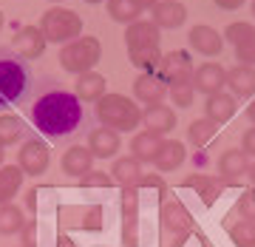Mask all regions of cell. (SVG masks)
Instances as JSON below:
<instances>
[{"label": "cell", "mask_w": 255, "mask_h": 247, "mask_svg": "<svg viewBox=\"0 0 255 247\" xmlns=\"http://www.w3.org/2000/svg\"><path fill=\"white\" fill-rule=\"evenodd\" d=\"M31 122L40 134L48 139H65L85 122V111L82 102L74 91H65L63 85H48L43 94H37L31 102Z\"/></svg>", "instance_id": "obj_1"}, {"label": "cell", "mask_w": 255, "mask_h": 247, "mask_svg": "<svg viewBox=\"0 0 255 247\" xmlns=\"http://www.w3.org/2000/svg\"><path fill=\"white\" fill-rule=\"evenodd\" d=\"M31 91V68L11 48H0V108H11Z\"/></svg>", "instance_id": "obj_2"}, {"label": "cell", "mask_w": 255, "mask_h": 247, "mask_svg": "<svg viewBox=\"0 0 255 247\" xmlns=\"http://www.w3.org/2000/svg\"><path fill=\"white\" fill-rule=\"evenodd\" d=\"M100 125L117 131V134H125V131H133L142 122V108L136 105V100H130L125 94H105L97 108H94Z\"/></svg>", "instance_id": "obj_3"}, {"label": "cell", "mask_w": 255, "mask_h": 247, "mask_svg": "<svg viewBox=\"0 0 255 247\" xmlns=\"http://www.w3.org/2000/svg\"><path fill=\"white\" fill-rule=\"evenodd\" d=\"M100 57H102V43L91 34H82L60 48V65L65 71L77 74V77L85 71H94V65L100 63Z\"/></svg>", "instance_id": "obj_4"}, {"label": "cell", "mask_w": 255, "mask_h": 247, "mask_svg": "<svg viewBox=\"0 0 255 247\" xmlns=\"http://www.w3.org/2000/svg\"><path fill=\"white\" fill-rule=\"evenodd\" d=\"M40 28L46 34L48 43H71L77 37H82V17L74 9H65V6H54L48 9L43 17H40Z\"/></svg>", "instance_id": "obj_5"}, {"label": "cell", "mask_w": 255, "mask_h": 247, "mask_svg": "<svg viewBox=\"0 0 255 247\" xmlns=\"http://www.w3.org/2000/svg\"><path fill=\"white\" fill-rule=\"evenodd\" d=\"M193 60L187 51H170V54H162V63L156 68V77L170 88V85H182V82L193 80Z\"/></svg>", "instance_id": "obj_6"}, {"label": "cell", "mask_w": 255, "mask_h": 247, "mask_svg": "<svg viewBox=\"0 0 255 247\" xmlns=\"http://www.w3.org/2000/svg\"><path fill=\"white\" fill-rule=\"evenodd\" d=\"M224 40L236 46L238 65H253L255 68V26L253 23H230L224 28Z\"/></svg>", "instance_id": "obj_7"}, {"label": "cell", "mask_w": 255, "mask_h": 247, "mask_svg": "<svg viewBox=\"0 0 255 247\" xmlns=\"http://www.w3.org/2000/svg\"><path fill=\"white\" fill-rule=\"evenodd\" d=\"M17 165L20 171L26 176H43L48 168V145L43 139L37 137H28L23 145H20V154H17Z\"/></svg>", "instance_id": "obj_8"}, {"label": "cell", "mask_w": 255, "mask_h": 247, "mask_svg": "<svg viewBox=\"0 0 255 247\" xmlns=\"http://www.w3.org/2000/svg\"><path fill=\"white\" fill-rule=\"evenodd\" d=\"M46 46H48V40H46V34H43L40 26H23V28H17V34L11 37V51L20 54L26 63L43 57Z\"/></svg>", "instance_id": "obj_9"}, {"label": "cell", "mask_w": 255, "mask_h": 247, "mask_svg": "<svg viewBox=\"0 0 255 247\" xmlns=\"http://www.w3.org/2000/svg\"><path fill=\"white\" fill-rule=\"evenodd\" d=\"M190 85L199 94H204V97L219 94L221 88H227V71H224V65H219V63H213V60H210V63L199 65V68L193 71Z\"/></svg>", "instance_id": "obj_10"}, {"label": "cell", "mask_w": 255, "mask_h": 247, "mask_svg": "<svg viewBox=\"0 0 255 247\" xmlns=\"http://www.w3.org/2000/svg\"><path fill=\"white\" fill-rule=\"evenodd\" d=\"M187 40H190L193 51L201 57H219L224 51V34H219L213 26H204V23L193 26Z\"/></svg>", "instance_id": "obj_11"}, {"label": "cell", "mask_w": 255, "mask_h": 247, "mask_svg": "<svg viewBox=\"0 0 255 247\" xmlns=\"http://www.w3.org/2000/svg\"><path fill=\"white\" fill-rule=\"evenodd\" d=\"M142 122H145V128L150 131V134L164 137V134H170V131L176 128L179 117H176V111L170 108V105L156 102V105H145V108H142Z\"/></svg>", "instance_id": "obj_12"}, {"label": "cell", "mask_w": 255, "mask_h": 247, "mask_svg": "<svg viewBox=\"0 0 255 247\" xmlns=\"http://www.w3.org/2000/svg\"><path fill=\"white\" fill-rule=\"evenodd\" d=\"M162 43V28L156 26L153 20H136L125 26V46L130 48H147V46H159Z\"/></svg>", "instance_id": "obj_13"}, {"label": "cell", "mask_w": 255, "mask_h": 247, "mask_svg": "<svg viewBox=\"0 0 255 247\" xmlns=\"http://www.w3.org/2000/svg\"><path fill=\"white\" fill-rule=\"evenodd\" d=\"M236 111H238V100L227 91L210 94L207 100H204V117H207L210 122H216V125L230 122V119L236 117Z\"/></svg>", "instance_id": "obj_14"}, {"label": "cell", "mask_w": 255, "mask_h": 247, "mask_svg": "<svg viewBox=\"0 0 255 247\" xmlns=\"http://www.w3.org/2000/svg\"><path fill=\"white\" fill-rule=\"evenodd\" d=\"M119 148H122V137L105 125L88 134V151L94 154V159H111V156L119 154Z\"/></svg>", "instance_id": "obj_15"}, {"label": "cell", "mask_w": 255, "mask_h": 247, "mask_svg": "<svg viewBox=\"0 0 255 247\" xmlns=\"http://www.w3.org/2000/svg\"><path fill=\"white\" fill-rule=\"evenodd\" d=\"M184 159H187L184 142H179V139H162V145H159V151H156V156H153V165H156V171L170 174L176 168H182Z\"/></svg>", "instance_id": "obj_16"}, {"label": "cell", "mask_w": 255, "mask_h": 247, "mask_svg": "<svg viewBox=\"0 0 255 247\" xmlns=\"http://www.w3.org/2000/svg\"><path fill=\"white\" fill-rule=\"evenodd\" d=\"M167 85H164L156 74H147V71H142L133 80V97L136 100H142L145 105H156V102H164V97H167Z\"/></svg>", "instance_id": "obj_17"}, {"label": "cell", "mask_w": 255, "mask_h": 247, "mask_svg": "<svg viewBox=\"0 0 255 247\" xmlns=\"http://www.w3.org/2000/svg\"><path fill=\"white\" fill-rule=\"evenodd\" d=\"M227 88L236 100H255V68L236 65L227 71Z\"/></svg>", "instance_id": "obj_18"}, {"label": "cell", "mask_w": 255, "mask_h": 247, "mask_svg": "<svg viewBox=\"0 0 255 247\" xmlns=\"http://www.w3.org/2000/svg\"><path fill=\"white\" fill-rule=\"evenodd\" d=\"M187 20V6L182 0H159L153 6V23L159 28H182Z\"/></svg>", "instance_id": "obj_19"}, {"label": "cell", "mask_w": 255, "mask_h": 247, "mask_svg": "<svg viewBox=\"0 0 255 247\" xmlns=\"http://www.w3.org/2000/svg\"><path fill=\"white\" fill-rule=\"evenodd\" d=\"M162 225L164 230H170V233H176V236H187L190 233V213H187V208H184L179 199H170L162 205Z\"/></svg>", "instance_id": "obj_20"}, {"label": "cell", "mask_w": 255, "mask_h": 247, "mask_svg": "<svg viewBox=\"0 0 255 247\" xmlns=\"http://www.w3.org/2000/svg\"><path fill=\"white\" fill-rule=\"evenodd\" d=\"M105 88H108V80L102 77V74H97V71H85V74H80L77 77V82H74V94L80 97V102H97L105 97Z\"/></svg>", "instance_id": "obj_21"}, {"label": "cell", "mask_w": 255, "mask_h": 247, "mask_svg": "<svg viewBox=\"0 0 255 247\" xmlns=\"http://www.w3.org/2000/svg\"><path fill=\"white\" fill-rule=\"evenodd\" d=\"M111 179L119 182L122 188H136L142 185L145 174H142V162H139L136 156H119L114 168H111Z\"/></svg>", "instance_id": "obj_22"}, {"label": "cell", "mask_w": 255, "mask_h": 247, "mask_svg": "<svg viewBox=\"0 0 255 247\" xmlns=\"http://www.w3.org/2000/svg\"><path fill=\"white\" fill-rule=\"evenodd\" d=\"M91 168H94V154L88 151V145H71L63 154V171L68 176L82 179L85 174H91Z\"/></svg>", "instance_id": "obj_23"}, {"label": "cell", "mask_w": 255, "mask_h": 247, "mask_svg": "<svg viewBox=\"0 0 255 247\" xmlns=\"http://www.w3.org/2000/svg\"><path fill=\"white\" fill-rule=\"evenodd\" d=\"M247 171H250V156L241 148H230L219 156V174L224 179H241L247 176Z\"/></svg>", "instance_id": "obj_24"}, {"label": "cell", "mask_w": 255, "mask_h": 247, "mask_svg": "<svg viewBox=\"0 0 255 247\" xmlns=\"http://www.w3.org/2000/svg\"><path fill=\"white\" fill-rule=\"evenodd\" d=\"M145 9H147L145 0H108V14H111V20L125 23V26L136 23V20L142 17V11H145Z\"/></svg>", "instance_id": "obj_25"}, {"label": "cell", "mask_w": 255, "mask_h": 247, "mask_svg": "<svg viewBox=\"0 0 255 247\" xmlns=\"http://www.w3.org/2000/svg\"><path fill=\"white\" fill-rule=\"evenodd\" d=\"M26 122L17 114H0V145L9 148L14 142H26Z\"/></svg>", "instance_id": "obj_26"}, {"label": "cell", "mask_w": 255, "mask_h": 247, "mask_svg": "<svg viewBox=\"0 0 255 247\" xmlns=\"http://www.w3.org/2000/svg\"><path fill=\"white\" fill-rule=\"evenodd\" d=\"M23 171L20 165H3L0 168V205H9L14 199V193L23 188Z\"/></svg>", "instance_id": "obj_27"}, {"label": "cell", "mask_w": 255, "mask_h": 247, "mask_svg": "<svg viewBox=\"0 0 255 247\" xmlns=\"http://www.w3.org/2000/svg\"><path fill=\"white\" fill-rule=\"evenodd\" d=\"M162 145V137L159 134H150V131H142L130 139V156H136L139 162H153L156 151Z\"/></svg>", "instance_id": "obj_28"}, {"label": "cell", "mask_w": 255, "mask_h": 247, "mask_svg": "<svg viewBox=\"0 0 255 247\" xmlns=\"http://www.w3.org/2000/svg\"><path fill=\"white\" fill-rule=\"evenodd\" d=\"M216 134H219V125H216V122H210L207 117L190 122V128H187V139H190L193 148H207L210 142L216 139Z\"/></svg>", "instance_id": "obj_29"}, {"label": "cell", "mask_w": 255, "mask_h": 247, "mask_svg": "<svg viewBox=\"0 0 255 247\" xmlns=\"http://www.w3.org/2000/svg\"><path fill=\"white\" fill-rule=\"evenodd\" d=\"M128 60H130V65H136V68H142V71L153 74L156 68H159V63H162V51H159V46L130 48V51H128Z\"/></svg>", "instance_id": "obj_30"}, {"label": "cell", "mask_w": 255, "mask_h": 247, "mask_svg": "<svg viewBox=\"0 0 255 247\" xmlns=\"http://www.w3.org/2000/svg\"><path fill=\"white\" fill-rule=\"evenodd\" d=\"M26 219H23V211L14 208V205H0V236H20Z\"/></svg>", "instance_id": "obj_31"}, {"label": "cell", "mask_w": 255, "mask_h": 247, "mask_svg": "<svg viewBox=\"0 0 255 247\" xmlns=\"http://www.w3.org/2000/svg\"><path fill=\"white\" fill-rule=\"evenodd\" d=\"M184 185H187V188H193V191H199L204 202H213L221 193V185L216 182V179H210V176H196V174H193V176H187V179H184Z\"/></svg>", "instance_id": "obj_32"}, {"label": "cell", "mask_w": 255, "mask_h": 247, "mask_svg": "<svg viewBox=\"0 0 255 247\" xmlns=\"http://www.w3.org/2000/svg\"><path fill=\"white\" fill-rule=\"evenodd\" d=\"M230 239L236 247H255V222L241 219L230 228Z\"/></svg>", "instance_id": "obj_33"}, {"label": "cell", "mask_w": 255, "mask_h": 247, "mask_svg": "<svg viewBox=\"0 0 255 247\" xmlns=\"http://www.w3.org/2000/svg\"><path fill=\"white\" fill-rule=\"evenodd\" d=\"M170 97H173V105L176 108H190L193 100H196V88L190 82H182V85H170Z\"/></svg>", "instance_id": "obj_34"}, {"label": "cell", "mask_w": 255, "mask_h": 247, "mask_svg": "<svg viewBox=\"0 0 255 247\" xmlns=\"http://www.w3.org/2000/svg\"><path fill=\"white\" fill-rule=\"evenodd\" d=\"M82 188H111L114 185V179H111V174H100V171H91V174H85L80 179Z\"/></svg>", "instance_id": "obj_35"}, {"label": "cell", "mask_w": 255, "mask_h": 247, "mask_svg": "<svg viewBox=\"0 0 255 247\" xmlns=\"http://www.w3.org/2000/svg\"><path fill=\"white\" fill-rule=\"evenodd\" d=\"M20 239H23V245H20V247H37V242H40V228H37V219H31V222H26V225H23Z\"/></svg>", "instance_id": "obj_36"}, {"label": "cell", "mask_w": 255, "mask_h": 247, "mask_svg": "<svg viewBox=\"0 0 255 247\" xmlns=\"http://www.w3.org/2000/svg\"><path fill=\"white\" fill-rule=\"evenodd\" d=\"M238 211L244 213V219L255 222V196H253V193H244V196H241V205H238Z\"/></svg>", "instance_id": "obj_37"}, {"label": "cell", "mask_w": 255, "mask_h": 247, "mask_svg": "<svg viewBox=\"0 0 255 247\" xmlns=\"http://www.w3.org/2000/svg\"><path fill=\"white\" fill-rule=\"evenodd\" d=\"M241 151H244L247 156H255V125L244 131V137H241Z\"/></svg>", "instance_id": "obj_38"}, {"label": "cell", "mask_w": 255, "mask_h": 247, "mask_svg": "<svg viewBox=\"0 0 255 247\" xmlns=\"http://www.w3.org/2000/svg\"><path fill=\"white\" fill-rule=\"evenodd\" d=\"M247 0H216V6L219 9H224V11H236V9H241Z\"/></svg>", "instance_id": "obj_39"}, {"label": "cell", "mask_w": 255, "mask_h": 247, "mask_svg": "<svg viewBox=\"0 0 255 247\" xmlns=\"http://www.w3.org/2000/svg\"><path fill=\"white\" fill-rule=\"evenodd\" d=\"M28 211L37 213V191H28Z\"/></svg>", "instance_id": "obj_40"}, {"label": "cell", "mask_w": 255, "mask_h": 247, "mask_svg": "<svg viewBox=\"0 0 255 247\" xmlns=\"http://www.w3.org/2000/svg\"><path fill=\"white\" fill-rule=\"evenodd\" d=\"M57 247H77V245H74L68 236H60V239H57Z\"/></svg>", "instance_id": "obj_41"}, {"label": "cell", "mask_w": 255, "mask_h": 247, "mask_svg": "<svg viewBox=\"0 0 255 247\" xmlns=\"http://www.w3.org/2000/svg\"><path fill=\"white\" fill-rule=\"evenodd\" d=\"M247 117L253 119V125H255V100H253V102H250V108H247Z\"/></svg>", "instance_id": "obj_42"}, {"label": "cell", "mask_w": 255, "mask_h": 247, "mask_svg": "<svg viewBox=\"0 0 255 247\" xmlns=\"http://www.w3.org/2000/svg\"><path fill=\"white\" fill-rule=\"evenodd\" d=\"M247 176H250V182L255 185V165H250V171H247Z\"/></svg>", "instance_id": "obj_43"}, {"label": "cell", "mask_w": 255, "mask_h": 247, "mask_svg": "<svg viewBox=\"0 0 255 247\" xmlns=\"http://www.w3.org/2000/svg\"><path fill=\"white\" fill-rule=\"evenodd\" d=\"M145 3H147V9H153V6L159 3V0H145Z\"/></svg>", "instance_id": "obj_44"}, {"label": "cell", "mask_w": 255, "mask_h": 247, "mask_svg": "<svg viewBox=\"0 0 255 247\" xmlns=\"http://www.w3.org/2000/svg\"><path fill=\"white\" fill-rule=\"evenodd\" d=\"M3 151H6V148L0 145V168H3V156H6V154H3Z\"/></svg>", "instance_id": "obj_45"}, {"label": "cell", "mask_w": 255, "mask_h": 247, "mask_svg": "<svg viewBox=\"0 0 255 247\" xmlns=\"http://www.w3.org/2000/svg\"><path fill=\"white\" fill-rule=\"evenodd\" d=\"M3 23H6V20H3V11H0V31H3Z\"/></svg>", "instance_id": "obj_46"}, {"label": "cell", "mask_w": 255, "mask_h": 247, "mask_svg": "<svg viewBox=\"0 0 255 247\" xmlns=\"http://www.w3.org/2000/svg\"><path fill=\"white\" fill-rule=\"evenodd\" d=\"M85 3H91V6H97V3H102V0H85Z\"/></svg>", "instance_id": "obj_47"}, {"label": "cell", "mask_w": 255, "mask_h": 247, "mask_svg": "<svg viewBox=\"0 0 255 247\" xmlns=\"http://www.w3.org/2000/svg\"><path fill=\"white\" fill-rule=\"evenodd\" d=\"M253 14H255V0H253Z\"/></svg>", "instance_id": "obj_48"}, {"label": "cell", "mask_w": 255, "mask_h": 247, "mask_svg": "<svg viewBox=\"0 0 255 247\" xmlns=\"http://www.w3.org/2000/svg\"><path fill=\"white\" fill-rule=\"evenodd\" d=\"M51 3H63V0H51Z\"/></svg>", "instance_id": "obj_49"}, {"label": "cell", "mask_w": 255, "mask_h": 247, "mask_svg": "<svg viewBox=\"0 0 255 247\" xmlns=\"http://www.w3.org/2000/svg\"><path fill=\"white\" fill-rule=\"evenodd\" d=\"M97 247H102V245H97Z\"/></svg>", "instance_id": "obj_50"}]
</instances>
